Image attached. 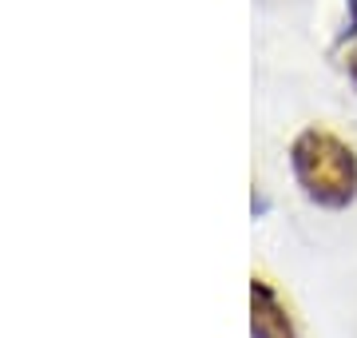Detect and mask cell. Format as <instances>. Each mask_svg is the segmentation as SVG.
<instances>
[{"label":"cell","instance_id":"cell-4","mask_svg":"<svg viewBox=\"0 0 357 338\" xmlns=\"http://www.w3.org/2000/svg\"><path fill=\"white\" fill-rule=\"evenodd\" d=\"M266 207H270V203H266V196H262V191H255V199H250V211H255V215H262Z\"/></svg>","mask_w":357,"mask_h":338},{"label":"cell","instance_id":"cell-2","mask_svg":"<svg viewBox=\"0 0 357 338\" xmlns=\"http://www.w3.org/2000/svg\"><path fill=\"white\" fill-rule=\"evenodd\" d=\"M250 338H298V323H294L290 307L262 274L250 279Z\"/></svg>","mask_w":357,"mask_h":338},{"label":"cell","instance_id":"cell-3","mask_svg":"<svg viewBox=\"0 0 357 338\" xmlns=\"http://www.w3.org/2000/svg\"><path fill=\"white\" fill-rule=\"evenodd\" d=\"M333 56H337V68L357 91V0H345V20L342 32H337V44H333Z\"/></svg>","mask_w":357,"mask_h":338},{"label":"cell","instance_id":"cell-1","mask_svg":"<svg viewBox=\"0 0 357 338\" xmlns=\"http://www.w3.org/2000/svg\"><path fill=\"white\" fill-rule=\"evenodd\" d=\"M290 171L298 191L321 211L357 203V147L330 128H302L290 140Z\"/></svg>","mask_w":357,"mask_h":338}]
</instances>
